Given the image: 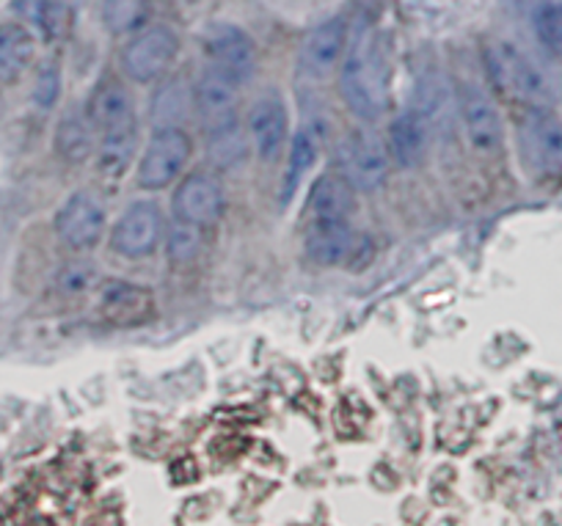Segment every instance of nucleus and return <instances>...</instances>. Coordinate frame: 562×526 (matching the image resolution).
<instances>
[{"instance_id":"nucleus-1","label":"nucleus","mask_w":562,"mask_h":526,"mask_svg":"<svg viewBox=\"0 0 562 526\" xmlns=\"http://www.w3.org/2000/svg\"><path fill=\"white\" fill-rule=\"evenodd\" d=\"M339 91L356 116L378 119L386 111V67L367 29H359L350 40L342 72H339Z\"/></svg>"},{"instance_id":"nucleus-2","label":"nucleus","mask_w":562,"mask_h":526,"mask_svg":"<svg viewBox=\"0 0 562 526\" xmlns=\"http://www.w3.org/2000/svg\"><path fill=\"white\" fill-rule=\"evenodd\" d=\"M521 160L538 180H562V122L549 111H532L518 130Z\"/></svg>"},{"instance_id":"nucleus-3","label":"nucleus","mask_w":562,"mask_h":526,"mask_svg":"<svg viewBox=\"0 0 562 526\" xmlns=\"http://www.w3.org/2000/svg\"><path fill=\"white\" fill-rule=\"evenodd\" d=\"M191 157V138L180 127H160L138 163V186L144 191H164L180 177Z\"/></svg>"},{"instance_id":"nucleus-4","label":"nucleus","mask_w":562,"mask_h":526,"mask_svg":"<svg viewBox=\"0 0 562 526\" xmlns=\"http://www.w3.org/2000/svg\"><path fill=\"white\" fill-rule=\"evenodd\" d=\"M488 67L496 83L516 100L529 102V105H546L551 100V86L546 75L513 45L491 47Z\"/></svg>"},{"instance_id":"nucleus-5","label":"nucleus","mask_w":562,"mask_h":526,"mask_svg":"<svg viewBox=\"0 0 562 526\" xmlns=\"http://www.w3.org/2000/svg\"><path fill=\"white\" fill-rule=\"evenodd\" d=\"M164 213L155 202H135L119 215L111 235V248L127 259H144L160 246Z\"/></svg>"},{"instance_id":"nucleus-6","label":"nucleus","mask_w":562,"mask_h":526,"mask_svg":"<svg viewBox=\"0 0 562 526\" xmlns=\"http://www.w3.org/2000/svg\"><path fill=\"white\" fill-rule=\"evenodd\" d=\"M177 51H180V42L169 29H147L122 53V67L135 83H153L171 67Z\"/></svg>"},{"instance_id":"nucleus-7","label":"nucleus","mask_w":562,"mask_h":526,"mask_svg":"<svg viewBox=\"0 0 562 526\" xmlns=\"http://www.w3.org/2000/svg\"><path fill=\"white\" fill-rule=\"evenodd\" d=\"M339 168L353 191H378L386 182L389 155L375 135L359 133L339 149Z\"/></svg>"},{"instance_id":"nucleus-8","label":"nucleus","mask_w":562,"mask_h":526,"mask_svg":"<svg viewBox=\"0 0 562 526\" xmlns=\"http://www.w3.org/2000/svg\"><path fill=\"white\" fill-rule=\"evenodd\" d=\"M204 51L213 58V67L224 72L226 78L235 80V83H246V80L254 78L257 51H254V42L248 40L246 31H240L237 25H213L204 34Z\"/></svg>"},{"instance_id":"nucleus-9","label":"nucleus","mask_w":562,"mask_h":526,"mask_svg":"<svg viewBox=\"0 0 562 526\" xmlns=\"http://www.w3.org/2000/svg\"><path fill=\"white\" fill-rule=\"evenodd\" d=\"M288 105L276 94L259 97L248 111V138L265 163H276L288 144Z\"/></svg>"},{"instance_id":"nucleus-10","label":"nucleus","mask_w":562,"mask_h":526,"mask_svg":"<svg viewBox=\"0 0 562 526\" xmlns=\"http://www.w3.org/2000/svg\"><path fill=\"white\" fill-rule=\"evenodd\" d=\"M224 188L215 177L207 174H191L175 191V219L188 221L196 226H210L224 213Z\"/></svg>"},{"instance_id":"nucleus-11","label":"nucleus","mask_w":562,"mask_h":526,"mask_svg":"<svg viewBox=\"0 0 562 526\" xmlns=\"http://www.w3.org/2000/svg\"><path fill=\"white\" fill-rule=\"evenodd\" d=\"M235 80L226 78L218 69H207L193 86V108L202 122V127L218 130L237 122V91Z\"/></svg>"},{"instance_id":"nucleus-12","label":"nucleus","mask_w":562,"mask_h":526,"mask_svg":"<svg viewBox=\"0 0 562 526\" xmlns=\"http://www.w3.org/2000/svg\"><path fill=\"white\" fill-rule=\"evenodd\" d=\"M105 230V210L91 193L80 191L69 199L56 215V232L67 246L89 248L94 246Z\"/></svg>"},{"instance_id":"nucleus-13","label":"nucleus","mask_w":562,"mask_h":526,"mask_svg":"<svg viewBox=\"0 0 562 526\" xmlns=\"http://www.w3.org/2000/svg\"><path fill=\"white\" fill-rule=\"evenodd\" d=\"M86 116L91 119L94 130L105 133H122V130H135V102L130 91L119 80L108 78L97 83L91 91Z\"/></svg>"},{"instance_id":"nucleus-14","label":"nucleus","mask_w":562,"mask_h":526,"mask_svg":"<svg viewBox=\"0 0 562 526\" xmlns=\"http://www.w3.org/2000/svg\"><path fill=\"white\" fill-rule=\"evenodd\" d=\"M345 47V23L342 20H328V23L317 25L310 31L301 45L299 53V67L306 78H326L334 72L339 56Z\"/></svg>"},{"instance_id":"nucleus-15","label":"nucleus","mask_w":562,"mask_h":526,"mask_svg":"<svg viewBox=\"0 0 562 526\" xmlns=\"http://www.w3.org/2000/svg\"><path fill=\"white\" fill-rule=\"evenodd\" d=\"M461 116L477 149H496L502 144V119L491 97L477 86H467L461 94Z\"/></svg>"},{"instance_id":"nucleus-16","label":"nucleus","mask_w":562,"mask_h":526,"mask_svg":"<svg viewBox=\"0 0 562 526\" xmlns=\"http://www.w3.org/2000/svg\"><path fill=\"white\" fill-rule=\"evenodd\" d=\"M356 248V235L350 221H315L306 232V254L317 265L348 262Z\"/></svg>"},{"instance_id":"nucleus-17","label":"nucleus","mask_w":562,"mask_h":526,"mask_svg":"<svg viewBox=\"0 0 562 526\" xmlns=\"http://www.w3.org/2000/svg\"><path fill=\"white\" fill-rule=\"evenodd\" d=\"M428 149V124L419 111H405L389 127V152L397 166L411 168L425 157Z\"/></svg>"},{"instance_id":"nucleus-18","label":"nucleus","mask_w":562,"mask_h":526,"mask_svg":"<svg viewBox=\"0 0 562 526\" xmlns=\"http://www.w3.org/2000/svg\"><path fill=\"white\" fill-rule=\"evenodd\" d=\"M100 309L111 323H138L153 309V295L127 281H108L100 292Z\"/></svg>"},{"instance_id":"nucleus-19","label":"nucleus","mask_w":562,"mask_h":526,"mask_svg":"<svg viewBox=\"0 0 562 526\" xmlns=\"http://www.w3.org/2000/svg\"><path fill=\"white\" fill-rule=\"evenodd\" d=\"M312 219L315 221H348L353 213V186L345 177H321L312 188Z\"/></svg>"},{"instance_id":"nucleus-20","label":"nucleus","mask_w":562,"mask_h":526,"mask_svg":"<svg viewBox=\"0 0 562 526\" xmlns=\"http://www.w3.org/2000/svg\"><path fill=\"white\" fill-rule=\"evenodd\" d=\"M34 58V36L23 25H0V83H14Z\"/></svg>"},{"instance_id":"nucleus-21","label":"nucleus","mask_w":562,"mask_h":526,"mask_svg":"<svg viewBox=\"0 0 562 526\" xmlns=\"http://www.w3.org/2000/svg\"><path fill=\"white\" fill-rule=\"evenodd\" d=\"M56 149L64 160L83 163L94 149V124H91V119L69 113L56 130Z\"/></svg>"},{"instance_id":"nucleus-22","label":"nucleus","mask_w":562,"mask_h":526,"mask_svg":"<svg viewBox=\"0 0 562 526\" xmlns=\"http://www.w3.org/2000/svg\"><path fill=\"white\" fill-rule=\"evenodd\" d=\"M135 130H122V133H105L100 144V177L108 182H119L130 166V157L135 155Z\"/></svg>"},{"instance_id":"nucleus-23","label":"nucleus","mask_w":562,"mask_h":526,"mask_svg":"<svg viewBox=\"0 0 562 526\" xmlns=\"http://www.w3.org/2000/svg\"><path fill=\"white\" fill-rule=\"evenodd\" d=\"M14 12L45 36H61L67 31L69 3L64 0H14Z\"/></svg>"},{"instance_id":"nucleus-24","label":"nucleus","mask_w":562,"mask_h":526,"mask_svg":"<svg viewBox=\"0 0 562 526\" xmlns=\"http://www.w3.org/2000/svg\"><path fill=\"white\" fill-rule=\"evenodd\" d=\"M193 94L182 80H169L158 89L153 100V122L155 127H180L182 119L188 116Z\"/></svg>"},{"instance_id":"nucleus-25","label":"nucleus","mask_w":562,"mask_h":526,"mask_svg":"<svg viewBox=\"0 0 562 526\" xmlns=\"http://www.w3.org/2000/svg\"><path fill=\"white\" fill-rule=\"evenodd\" d=\"M248 152V138L237 122L207 133V157L215 168H235Z\"/></svg>"},{"instance_id":"nucleus-26","label":"nucleus","mask_w":562,"mask_h":526,"mask_svg":"<svg viewBox=\"0 0 562 526\" xmlns=\"http://www.w3.org/2000/svg\"><path fill=\"white\" fill-rule=\"evenodd\" d=\"M317 160V141L312 130H299L293 138V146H290V166H288V177H284V193L281 199L290 202L299 191L301 180H304L310 168L315 166Z\"/></svg>"},{"instance_id":"nucleus-27","label":"nucleus","mask_w":562,"mask_h":526,"mask_svg":"<svg viewBox=\"0 0 562 526\" xmlns=\"http://www.w3.org/2000/svg\"><path fill=\"white\" fill-rule=\"evenodd\" d=\"M149 18V0H102V23L111 34L138 31Z\"/></svg>"},{"instance_id":"nucleus-28","label":"nucleus","mask_w":562,"mask_h":526,"mask_svg":"<svg viewBox=\"0 0 562 526\" xmlns=\"http://www.w3.org/2000/svg\"><path fill=\"white\" fill-rule=\"evenodd\" d=\"M202 251V226L188 224V221L175 219L169 235H166V254L171 262H191Z\"/></svg>"},{"instance_id":"nucleus-29","label":"nucleus","mask_w":562,"mask_h":526,"mask_svg":"<svg viewBox=\"0 0 562 526\" xmlns=\"http://www.w3.org/2000/svg\"><path fill=\"white\" fill-rule=\"evenodd\" d=\"M535 31L546 47L562 53V0H540L535 12Z\"/></svg>"},{"instance_id":"nucleus-30","label":"nucleus","mask_w":562,"mask_h":526,"mask_svg":"<svg viewBox=\"0 0 562 526\" xmlns=\"http://www.w3.org/2000/svg\"><path fill=\"white\" fill-rule=\"evenodd\" d=\"M58 91H61V78H58L56 67H45L36 78L34 86V102L40 108H53V102L58 100Z\"/></svg>"},{"instance_id":"nucleus-31","label":"nucleus","mask_w":562,"mask_h":526,"mask_svg":"<svg viewBox=\"0 0 562 526\" xmlns=\"http://www.w3.org/2000/svg\"><path fill=\"white\" fill-rule=\"evenodd\" d=\"M89 281H91L89 265H69V268H64V273H61V290L64 292H80L89 287Z\"/></svg>"},{"instance_id":"nucleus-32","label":"nucleus","mask_w":562,"mask_h":526,"mask_svg":"<svg viewBox=\"0 0 562 526\" xmlns=\"http://www.w3.org/2000/svg\"><path fill=\"white\" fill-rule=\"evenodd\" d=\"M64 3H69V7H78L80 0H64Z\"/></svg>"}]
</instances>
